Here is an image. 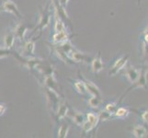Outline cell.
<instances>
[{"mask_svg": "<svg viewBox=\"0 0 148 138\" xmlns=\"http://www.w3.org/2000/svg\"><path fill=\"white\" fill-rule=\"evenodd\" d=\"M51 17H52V10L50 9L49 5H47L44 8H40L39 21L37 27L33 30V32H42L44 29H46L51 22Z\"/></svg>", "mask_w": 148, "mask_h": 138, "instance_id": "1", "label": "cell"}, {"mask_svg": "<svg viewBox=\"0 0 148 138\" xmlns=\"http://www.w3.org/2000/svg\"><path fill=\"white\" fill-rule=\"evenodd\" d=\"M43 90H44L45 100H46V103L49 107V109L54 113L59 103L62 100H61V94L53 89L46 88V87H43Z\"/></svg>", "mask_w": 148, "mask_h": 138, "instance_id": "2", "label": "cell"}, {"mask_svg": "<svg viewBox=\"0 0 148 138\" xmlns=\"http://www.w3.org/2000/svg\"><path fill=\"white\" fill-rule=\"evenodd\" d=\"M14 54H15L14 56L16 57V59L20 64L23 66H25V67L30 69L32 71L35 69V67H36V65L38 64H40L42 61H43L40 58H37L36 56H34V57H25V56H22L20 54H18V53H14Z\"/></svg>", "mask_w": 148, "mask_h": 138, "instance_id": "3", "label": "cell"}, {"mask_svg": "<svg viewBox=\"0 0 148 138\" xmlns=\"http://www.w3.org/2000/svg\"><path fill=\"white\" fill-rule=\"evenodd\" d=\"M1 12L11 13L18 19H21L22 17L21 13L19 12V9L17 7V5L12 0H3L1 7H0V13Z\"/></svg>", "mask_w": 148, "mask_h": 138, "instance_id": "4", "label": "cell"}, {"mask_svg": "<svg viewBox=\"0 0 148 138\" xmlns=\"http://www.w3.org/2000/svg\"><path fill=\"white\" fill-rule=\"evenodd\" d=\"M128 61H129V55L128 54L122 55L120 58L117 59L109 71L110 76H114L115 75L118 74L121 70H122L125 67V65H127V63H128Z\"/></svg>", "mask_w": 148, "mask_h": 138, "instance_id": "5", "label": "cell"}, {"mask_svg": "<svg viewBox=\"0 0 148 138\" xmlns=\"http://www.w3.org/2000/svg\"><path fill=\"white\" fill-rule=\"evenodd\" d=\"M35 40L29 39L28 41H24L20 54L25 57H34L35 56Z\"/></svg>", "mask_w": 148, "mask_h": 138, "instance_id": "6", "label": "cell"}, {"mask_svg": "<svg viewBox=\"0 0 148 138\" xmlns=\"http://www.w3.org/2000/svg\"><path fill=\"white\" fill-rule=\"evenodd\" d=\"M69 57L70 59L75 63H90L91 58L88 54H86L85 53H81L76 49H73L71 52L69 53Z\"/></svg>", "mask_w": 148, "mask_h": 138, "instance_id": "7", "label": "cell"}, {"mask_svg": "<svg viewBox=\"0 0 148 138\" xmlns=\"http://www.w3.org/2000/svg\"><path fill=\"white\" fill-rule=\"evenodd\" d=\"M43 87H46L51 89H53L56 92L61 94V91H62V88H61V85L57 82V80L54 78L53 74V75H47L43 76Z\"/></svg>", "mask_w": 148, "mask_h": 138, "instance_id": "8", "label": "cell"}, {"mask_svg": "<svg viewBox=\"0 0 148 138\" xmlns=\"http://www.w3.org/2000/svg\"><path fill=\"white\" fill-rule=\"evenodd\" d=\"M29 29V27L25 23H18L16 24V26L14 27L12 32L15 35V37H16V39H18V41L23 43L25 41V36H26V33Z\"/></svg>", "mask_w": 148, "mask_h": 138, "instance_id": "9", "label": "cell"}, {"mask_svg": "<svg viewBox=\"0 0 148 138\" xmlns=\"http://www.w3.org/2000/svg\"><path fill=\"white\" fill-rule=\"evenodd\" d=\"M146 82H145V74H144V71L141 70V73H140V76H139V78L138 79H137L136 81H134V83H132L131 87H129L128 89L126 90V92L121 96V100L124 98V96L126 94H128L130 91H132V89H140V88H143V89H145L146 88Z\"/></svg>", "mask_w": 148, "mask_h": 138, "instance_id": "10", "label": "cell"}, {"mask_svg": "<svg viewBox=\"0 0 148 138\" xmlns=\"http://www.w3.org/2000/svg\"><path fill=\"white\" fill-rule=\"evenodd\" d=\"M67 115L70 117V119L72 120V122L75 125L81 126L83 124V122L86 121V117L83 112H81L79 111L73 110V109H69Z\"/></svg>", "mask_w": 148, "mask_h": 138, "instance_id": "11", "label": "cell"}, {"mask_svg": "<svg viewBox=\"0 0 148 138\" xmlns=\"http://www.w3.org/2000/svg\"><path fill=\"white\" fill-rule=\"evenodd\" d=\"M104 68V63L101 59L100 52L98 53L94 58L91 59L90 61V69L94 74H99L100 71H102Z\"/></svg>", "mask_w": 148, "mask_h": 138, "instance_id": "12", "label": "cell"}, {"mask_svg": "<svg viewBox=\"0 0 148 138\" xmlns=\"http://www.w3.org/2000/svg\"><path fill=\"white\" fill-rule=\"evenodd\" d=\"M34 70L37 71L40 75L44 76L47 75H53L54 73V66L51 64L45 63L44 61H42L40 64L36 65V67H35Z\"/></svg>", "mask_w": 148, "mask_h": 138, "instance_id": "13", "label": "cell"}, {"mask_svg": "<svg viewBox=\"0 0 148 138\" xmlns=\"http://www.w3.org/2000/svg\"><path fill=\"white\" fill-rule=\"evenodd\" d=\"M68 106L65 103L64 101L61 100V102L59 103L57 109H56L55 112H54V118L56 122H61L62 120H64L66 116H67V112H68Z\"/></svg>", "mask_w": 148, "mask_h": 138, "instance_id": "14", "label": "cell"}, {"mask_svg": "<svg viewBox=\"0 0 148 138\" xmlns=\"http://www.w3.org/2000/svg\"><path fill=\"white\" fill-rule=\"evenodd\" d=\"M51 46H52L53 53L56 55V57L59 58L61 61H63V62H64L66 64H75L73 61L70 59L69 55L66 54V53H64V51L59 47L58 44H53V43H52V45H51Z\"/></svg>", "mask_w": 148, "mask_h": 138, "instance_id": "15", "label": "cell"}, {"mask_svg": "<svg viewBox=\"0 0 148 138\" xmlns=\"http://www.w3.org/2000/svg\"><path fill=\"white\" fill-rule=\"evenodd\" d=\"M81 79L83 80L85 87H86V92H88V95H90V96H101L100 89L98 88V86H96L93 82H91L90 80L83 78V76H81Z\"/></svg>", "mask_w": 148, "mask_h": 138, "instance_id": "16", "label": "cell"}, {"mask_svg": "<svg viewBox=\"0 0 148 138\" xmlns=\"http://www.w3.org/2000/svg\"><path fill=\"white\" fill-rule=\"evenodd\" d=\"M140 73H141V70L137 69L136 67H134V66H129V67H127L125 70V76L127 80L132 84L138 79Z\"/></svg>", "mask_w": 148, "mask_h": 138, "instance_id": "17", "label": "cell"}, {"mask_svg": "<svg viewBox=\"0 0 148 138\" xmlns=\"http://www.w3.org/2000/svg\"><path fill=\"white\" fill-rule=\"evenodd\" d=\"M70 39V35L68 34L67 30H64V32H54L52 38V43L53 44H60L64 42H66Z\"/></svg>", "mask_w": 148, "mask_h": 138, "instance_id": "18", "label": "cell"}, {"mask_svg": "<svg viewBox=\"0 0 148 138\" xmlns=\"http://www.w3.org/2000/svg\"><path fill=\"white\" fill-rule=\"evenodd\" d=\"M132 135L136 138H143V137H147L148 136V130L145 126L138 124L132 127V129L131 130Z\"/></svg>", "mask_w": 148, "mask_h": 138, "instance_id": "19", "label": "cell"}, {"mask_svg": "<svg viewBox=\"0 0 148 138\" xmlns=\"http://www.w3.org/2000/svg\"><path fill=\"white\" fill-rule=\"evenodd\" d=\"M15 40H16V37H15L13 32H8L4 36V39H3V47H5L6 49H8V50H11L14 46Z\"/></svg>", "mask_w": 148, "mask_h": 138, "instance_id": "20", "label": "cell"}, {"mask_svg": "<svg viewBox=\"0 0 148 138\" xmlns=\"http://www.w3.org/2000/svg\"><path fill=\"white\" fill-rule=\"evenodd\" d=\"M73 87H74V89L77 92L78 94L80 95H82V96H86V95H88V92H86V87H85V84L83 82V80L82 79H80V80H75L73 81Z\"/></svg>", "mask_w": 148, "mask_h": 138, "instance_id": "21", "label": "cell"}, {"mask_svg": "<svg viewBox=\"0 0 148 138\" xmlns=\"http://www.w3.org/2000/svg\"><path fill=\"white\" fill-rule=\"evenodd\" d=\"M102 102L103 100L101 99V96H91L88 100V104L92 109H98L102 104Z\"/></svg>", "mask_w": 148, "mask_h": 138, "instance_id": "22", "label": "cell"}, {"mask_svg": "<svg viewBox=\"0 0 148 138\" xmlns=\"http://www.w3.org/2000/svg\"><path fill=\"white\" fill-rule=\"evenodd\" d=\"M53 30H54V32H64V30H66V27H65V25H64V20L62 19H60L58 16H56V15H54Z\"/></svg>", "mask_w": 148, "mask_h": 138, "instance_id": "23", "label": "cell"}, {"mask_svg": "<svg viewBox=\"0 0 148 138\" xmlns=\"http://www.w3.org/2000/svg\"><path fill=\"white\" fill-rule=\"evenodd\" d=\"M70 130V126L66 122H63L61 124L59 128H58V132H57V137L58 138H65L68 135V132Z\"/></svg>", "mask_w": 148, "mask_h": 138, "instance_id": "24", "label": "cell"}, {"mask_svg": "<svg viewBox=\"0 0 148 138\" xmlns=\"http://www.w3.org/2000/svg\"><path fill=\"white\" fill-rule=\"evenodd\" d=\"M130 114V111L123 107H120V108H117L116 111L114 112V117L115 118H119V119H125L126 117H128Z\"/></svg>", "mask_w": 148, "mask_h": 138, "instance_id": "25", "label": "cell"}, {"mask_svg": "<svg viewBox=\"0 0 148 138\" xmlns=\"http://www.w3.org/2000/svg\"><path fill=\"white\" fill-rule=\"evenodd\" d=\"M86 121L89 122L91 124L93 125L94 128H96V126L99 124V116L98 114H96L94 113V112H88V114L86 115Z\"/></svg>", "mask_w": 148, "mask_h": 138, "instance_id": "26", "label": "cell"}, {"mask_svg": "<svg viewBox=\"0 0 148 138\" xmlns=\"http://www.w3.org/2000/svg\"><path fill=\"white\" fill-rule=\"evenodd\" d=\"M81 129H82V133L84 135H86V134H88V133H90L91 131H92L93 129H95L94 127H93V125L90 124L89 122H88V121H85L84 122H83V124L81 125Z\"/></svg>", "mask_w": 148, "mask_h": 138, "instance_id": "27", "label": "cell"}, {"mask_svg": "<svg viewBox=\"0 0 148 138\" xmlns=\"http://www.w3.org/2000/svg\"><path fill=\"white\" fill-rule=\"evenodd\" d=\"M98 116H99V121H101V122H106V121H108V120H110V119L111 118L112 114L110 113V112H108V111H105V110L103 109V110L100 111L99 112Z\"/></svg>", "mask_w": 148, "mask_h": 138, "instance_id": "28", "label": "cell"}, {"mask_svg": "<svg viewBox=\"0 0 148 138\" xmlns=\"http://www.w3.org/2000/svg\"><path fill=\"white\" fill-rule=\"evenodd\" d=\"M117 108H118V106H117V104L115 103V102H109V103H107L105 105V108L104 110L107 111L108 112H110V113H111L112 115L114 114V112L116 111Z\"/></svg>", "mask_w": 148, "mask_h": 138, "instance_id": "29", "label": "cell"}, {"mask_svg": "<svg viewBox=\"0 0 148 138\" xmlns=\"http://www.w3.org/2000/svg\"><path fill=\"white\" fill-rule=\"evenodd\" d=\"M12 54V52L8 49H6L5 47H0V59L5 58V57H8L10 54Z\"/></svg>", "mask_w": 148, "mask_h": 138, "instance_id": "30", "label": "cell"}, {"mask_svg": "<svg viewBox=\"0 0 148 138\" xmlns=\"http://www.w3.org/2000/svg\"><path fill=\"white\" fill-rule=\"evenodd\" d=\"M141 118H142L143 122H144L145 124L148 125V110H145V111H144L142 112V113H141Z\"/></svg>", "mask_w": 148, "mask_h": 138, "instance_id": "31", "label": "cell"}, {"mask_svg": "<svg viewBox=\"0 0 148 138\" xmlns=\"http://www.w3.org/2000/svg\"><path fill=\"white\" fill-rule=\"evenodd\" d=\"M8 109V107L6 106V104H4V103H0V116L3 115L5 112H6Z\"/></svg>", "mask_w": 148, "mask_h": 138, "instance_id": "32", "label": "cell"}, {"mask_svg": "<svg viewBox=\"0 0 148 138\" xmlns=\"http://www.w3.org/2000/svg\"><path fill=\"white\" fill-rule=\"evenodd\" d=\"M69 0H57V2L61 5V6H63V7H66V5H67Z\"/></svg>", "mask_w": 148, "mask_h": 138, "instance_id": "33", "label": "cell"}, {"mask_svg": "<svg viewBox=\"0 0 148 138\" xmlns=\"http://www.w3.org/2000/svg\"><path fill=\"white\" fill-rule=\"evenodd\" d=\"M144 74H145V82H146V84L148 85V68H146V70L144 72Z\"/></svg>", "mask_w": 148, "mask_h": 138, "instance_id": "34", "label": "cell"}]
</instances>
